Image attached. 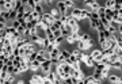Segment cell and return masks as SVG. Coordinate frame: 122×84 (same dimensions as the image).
<instances>
[{"label":"cell","mask_w":122,"mask_h":84,"mask_svg":"<svg viewBox=\"0 0 122 84\" xmlns=\"http://www.w3.org/2000/svg\"><path fill=\"white\" fill-rule=\"evenodd\" d=\"M65 42L68 45H76V44H77V40H76L73 35H69V37H66V38H65Z\"/></svg>","instance_id":"cell-12"},{"label":"cell","mask_w":122,"mask_h":84,"mask_svg":"<svg viewBox=\"0 0 122 84\" xmlns=\"http://www.w3.org/2000/svg\"><path fill=\"white\" fill-rule=\"evenodd\" d=\"M110 27H113V29H115V30L118 31V29H119V25H118L117 22H114V20H111V22H110Z\"/></svg>","instance_id":"cell-25"},{"label":"cell","mask_w":122,"mask_h":84,"mask_svg":"<svg viewBox=\"0 0 122 84\" xmlns=\"http://www.w3.org/2000/svg\"><path fill=\"white\" fill-rule=\"evenodd\" d=\"M60 20H61V23H62V25H66V23H68V16L62 15V16L60 18Z\"/></svg>","instance_id":"cell-26"},{"label":"cell","mask_w":122,"mask_h":84,"mask_svg":"<svg viewBox=\"0 0 122 84\" xmlns=\"http://www.w3.org/2000/svg\"><path fill=\"white\" fill-rule=\"evenodd\" d=\"M76 61H77V58H76V57L73 56V54H72V56H71V57L68 58V60H66V64H69L71 66H73V64H75Z\"/></svg>","instance_id":"cell-16"},{"label":"cell","mask_w":122,"mask_h":84,"mask_svg":"<svg viewBox=\"0 0 122 84\" xmlns=\"http://www.w3.org/2000/svg\"><path fill=\"white\" fill-rule=\"evenodd\" d=\"M56 7H57V10L60 11L61 15H65L66 11H68V7L65 5V3H64V1H56Z\"/></svg>","instance_id":"cell-4"},{"label":"cell","mask_w":122,"mask_h":84,"mask_svg":"<svg viewBox=\"0 0 122 84\" xmlns=\"http://www.w3.org/2000/svg\"><path fill=\"white\" fill-rule=\"evenodd\" d=\"M118 33H119V34H121V35H122V25H121V26H119V29H118Z\"/></svg>","instance_id":"cell-30"},{"label":"cell","mask_w":122,"mask_h":84,"mask_svg":"<svg viewBox=\"0 0 122 84\" xmlns=\"http://www.w3.org/2000/svg\"><path fill=\"white\" fill-rule=\"evenodd\" d=\"M106 41H107V35H106V31H102V33H98V42H99V45L105 44Z\"/></svg>","instance_id":"cell-7"},{"label":"cell","mask_w":122,"mask_h":84,"mask_svg":"<svg viewBox=\"0 0 122 84\" xmlns=\"http://www.w3.org/2000/svg\"><path fill=\"white\" fill-rule=\"evenodd\" d=\"M109 60H110V64H114V62L119 61V58H118V56H117L115 53H114L113 56H110V57H109Z\"/></svg>","instance_id":"cell-20"},{"label":"cell","mask_w":122,"mask_h":84,"mask_svg":"<svg viewBox=\"0 0 122 84\" xmlns=\"http://www.w3.org/2000/svg\"><path fill=\"white\" fill-rule=\"evenodd\" d=\"M92 76H94V79H95L96 81H99L100 84L105 81V79L102 77V71H99V69H94V72H92Z\"/></svg>","instance_id":"cell-5"},{"label":"cell","mask_w":122,"mask_h":84,"mask_svg":"<svg viewBox=\"0 0 122 84\" xmlns=\"http://www.w3.org/2000/svg\"><path fill=\"white\" fill-rule=\"evenodd\" d=\"M84 65L87 66V68H94V69H95L96 61H95V60H94V58L91 57V56H90V58H88V60H87V62H86V64H84Z\"/></svg>","instance_id":"cell-9"},{"label":"cell","mask_w":122,"mask_h":84,"mask_svg":"<svg viewBox=\"0 0 122 84\" xmlns=\"http://www.w3.org/2000/svg\"><path fill=\"white\" fill-rule=\"evenodd\" d=\"M49 12H50V15H52L56 20H60V18L62 16V15L60 14V11L57 10V7H50V11H49Z\"/></svg>","instance_id":"cell-6"},{"label":"cell","mask_w":122,"mask_h":84,"mask_svg":"<svg viewBox=\"0 0 122 84\" xmlns=\"http://www.w3.org/2000/svg\"><path fill=\"white\" fill-rule=\"evenodd\" d=\"M15 84H25V80L23 79H19V80H16V83Z\"/></svg>","instance_id":"cell-28"},{"label":"cell","mask_w":122,"mask_h":84,"mask_svg":"<svg viewBox=\"0 0 122 84\" xmlns=\"http://www.w3.org/2000/svg\"><path fill=\"white\" fill-rule=\"evenodd\" d=\"M90 56H91L96 62H100L102 60H103V57H105V56H103V52H102V49H96V48L91 50Z\"/></svg>","instance_id":"cell-1"},{"label":"cell","mask_w":122,"mask_h":84,"mask_svg":"<svg viewBox=\"0 0 122 84\" xmlns=\"http://www.w3.org/2000/svg\"><path fill=\"white\" fill-rule=\"evenodd\" d=\"M81 64H83V62L79 61V60H77V61H76V62L73 64V66H72V68H73L75 71H81Z\"/></svg>","instance_id":"cell-17"},{"label":"cell","mask_w":122,"mask_h":84,"mask_svg":"<svg viewBox=\"0 0 122 84\" xmlns=\"http://www.w3.org/2000/svg\"><path fill=\"white\" fill-rule=\"evenodd\" d=\"M91 40H92L91 34H90V33H84V35H83V38H81V41H84V42H90Z\"/></svg>","instance_id":"cell-19"},{"label":"cell","mask_w":122,"mask_h":84,"mask_svg":"<svg viewBox=\"0 0 122 84\" xmlns=\"http://www.w3.org/2000/svg\"><path fill=\"white\" fill-rule=\"evenodd\" d=\"M118 16H119V18H122V8L118 11Z\"/></svg>","instance_id":"cell-29"},{"label":"cell","mask_w":122,"mask_h":84,"mask_svg":"<svg viewBox=\"0 0 122 84\" xmlns=\"http://www.w3.org/2000/svg\"><path fill=\"white\" fill-rule=\"evenodd\" d=\"M61 65H62V68H64V71H65L66 73H68V75H69V73H71V71L73 69V68H72V66H71L69 64H66V62H65V64H61Z\"/></svg>","instance_id":"cell-18"},{"label":"cell","mask_w":122,"mask_h":84,"mask_svg":"<svg viewBox=\"0 0 122 84\" xmlns=\"http://www.w3.org/2000/svg\"><path fill=\"white\" fill-rule=\"evenodd\" d=\"M62 35L65 37H69V35H72V33H73V31H72V27L71 26H68V25H65V26H64V29H62Z\"/></svg>","instance_id":"cell-8"},{"label":"cell","mask_w":122,"mask_h":84,"mask_svg":"<svg viewBox=\"0 0 122 84\" xmlns=\"http://www.w3.org/2000/svg\"><path fill=\"white\" fill-rule=\"evenodd\" d=\"M42 84H54V83H53V81H50V80L46 77V79H44V83H42Z\"/></svg>","instance_id":"cell-27"},{"label":"cell","mask_w":122,"mask_h":84,"mask_svg":"<svg viewBox=\"0 0 122 84\" xmlns=\"http://www.w3.org/2000/svg\"><path fill=\"white\" fill-rule=\"evenodd\" d=\"M100 25V20H94V19H90V27H91L92 30H98V27Z\"/></svg>","instance_id":"cell-10"},{"label":"cell","mask_w":122,"mask_h":84,"mask_svg":"<svg viewBox=\"0 0 122 84\" xmlns=\"http://www.w3.org/2000/svg\"><path fill=\"white\" fill-rule=\"evenodd\" d=\"M54 20H56V19L53 18L52 15H50V12H45L44 15H42V22L48 23L49 26H53V23H54Z\"/></svg>","instance_id":"cell-3"},{"label":"cell","mask_w":122,"mask_h":84,"mask_svg":"<svg viewBox=\"0 0 122 84\" xmlns=\"http://www.w3.org/2000/svg\"><path fill=\"white\" fill-rule=\"evenodd\" d=\"M62 42H65V37H60V38H56V45H57V48H60V45L62 44Z\"/></svg>","instance_id":"cell-23"},{"label":"cell","mask_w":122,"mask_h":84,"mask_svg":"<svg viewBox=\"0 0 122 84\" xmlns=\"http://www.w3.org/2000/svg\"><path fill=\"white\" fill-rule=\"evenodd\" d=\"M11 26H12V27H14V29H15V30H16V31H18V29H19V27L22 26V23L19 22V20H14V22H12V23H11Z\"/></svg>","instance_id":"cell-22"},{"label":"cell","mask_w":122,"mask_h":84,"mask_svg":"<svg viewBox=\"0 0 122 84\" xmlns=\"http://www.w3.org/2000/svg\"><path fill=\"white\" fill-rule=\"evenodd\" d=\"M110 72H111V68H106V69H103V71H102V77H103L105 80H107L109 79V76L111 75Z\"/></svg>","instance_id":"cell-14"},{"label":"cell","mask_w":122,"mask_h":84,"mask_svg":"<svg viewBox=\"0 0 122 84\" xmlns=\"http://www.w3.org/2000/svg\"><path fill=\"white\" fill-rule=\"evenodd\" d=\"M76 48L80 50V52H86V42L84 41H77V44H76Z\"/></svg>","instance_id":"cell-13"},{"label":"cell","mask_w":122,"mask_h":84,"mask_svg":"<svg viewBox=\"0 0 122 84\" xmlns=\"http://www.w3.org/2000/svg\"><path fill=\"white\" fill-rule=\"evenodd\" d=\"M114 5H115V0H106L105 1V7L106 8H114Z\"/></svg>","instance_id":"cell-15"},{"label":"cell","mask_w":122,"mask_h":84,"mask_svg":"<svg viewBox=\"0 0 122 84\" xmlns=\"http://www.w3.org/2000/svg\"><path fill=\"white\" fill-rule=\"evenodd\" d=\"M110 84H122V76L119 75H115V73H111L107 79Z\"/></svg>","instance_id":"cell-2"},{"label":"cell","mask_w":122,"mask_h":84,"mask_svg":"<svg viewBox=\"0 0 122 84\" xmlns=\"http://www.w3.org/2000/svg\"><path fill=\"white\" fill-rule=\"evenodd\" d=\"M62 84H68V83H66V81H65V80H64V81H62Z\"/></svg>","instance_id":"cell-31"},{"label":"cell","mask_w":122,"mask_h":84,"mask_svg":"<svg viewBox=\"0 0 122 84\" xmlns=\"http://www.w3.org/2000/svg\"><path fill=\"white\" fill-rule=\"evenodd\" d=\"M61 56L65 58V60H68V58L72 56V52H71V50H68V49H61Z\"/></svg>","instance_id":"cell-11"},{"label":"cell","mask_w":122,"mask_h":84,"mask_svg":"<svg viewBox=\"0 0 122 84\" xmlns=\"http://www.w3.org/2000/svg\"><path fill=\"white\" fill-rule=\"evenodd\" d=\"M53 35H54V38H60V37H64V35H62V31H61V30L53 31Z\"/></svg>","instance_id":"cell-24"},{"label":"cell","mask_w":122,"mask_h":84,"mask_svg":"<svg viewBox=\"0 0 122 84\" xmlns=\"http://www.w3.org/2000/svg\"><path fill=\"white\" fill-rule=\"evenodd\" d=\"M94 81H95V79H94V76H92V75L87 76V77L84 79V83H86V84H91V83H94Z\"/></svg>","instance_id":"cell-21"}]
</instances>
